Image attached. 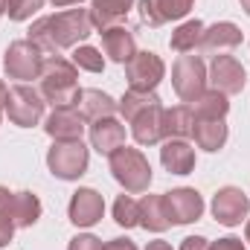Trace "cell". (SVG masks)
I'll list each match as a JSON object with an SVG mask.
<instances>
[{
	"mask_svg": "<svg viewBox=\"0 0 250 250\" xmlns=\"http://www.w3.org/2000/svg\"><path fill=\"white\" fill-rule=\"evenodd\" d=\"M93 32L90 9H64L56 15H44L29 26V41L44 53V56H62V50L79 47Z\"/></svg>",
	"mask_w": 250,
	"mask_h": 250,
	"instance_id": "1",
	"label": "cell"
},
{
	"mask_svg": "<svg viewBox=\"0 0 250 250\" xmlns=\"http://www.w3.org/2000/svg\"><path fill=\"white\" fill-rule=\"evenodd\" d=\"M38 93L53 108H76L82 87H79V67L64 56H47L41 76H38Z\"/></svg>",
	"mask_w": 250,
	"mask_h": 250,
	"instance_id": "2",
	"label": "cell"
},
{
	"mask_svg": "<svg viewBox=\"0 0 250 250\" xmlns=\"http://www.w3.org/2000/svg\"><path fill=\"white\" fill-rule=\"evenodd\" d=\"M108 166H111V175L128 195H140L146 192L151 184V166L146 160V154L140 148H128L120 146L117 151L108 154Z\"/></svg>",
	"mask_w": 250,
	"mask_h": 250,
	"instance_id": "3",
	"label": "cell"
},
{
	"mask_svg": "<svg viewBox=\"0 0 250 250\" xmlns=\"http://www.w3.org/2000/svg\"><path fill=\"white\" fill-rule=\"evenodd\" d=\"M87 146L82 140H62L53 143V148L47 151V166L59 181H79L87 172Z\"/></svg>",
	"mask_w": 250,
	"mask_h": 250,
	"instance_id": "4",
	"label": "cell"
},
{
	"mask_svg": "<svg viewBox=\"0 0 250 250\" xmlns=\"http://www.w3.org/2000/svg\"><path fill=\"white\" fill-rule=\"evenodd\" d=\"M44 96L29 84H15L6 93V117L18 128H32L44 120Z\"/></svg>",
	"mask_w": 250,
	"mask_h": 250,
	"instance_id": "5",
	"label": "cell"
},
{
	"mask_svg": "<svg viewBox=\"0 0 250 250\" xmlns=\"http://www.w3.org/2000/svg\"><path fill=\"white\" fill-rule=\"evenodd\" d=\"M172 87L175 93L192 105L195 99L204 96L207 90V67L201 62V56H178V62L172 64Z\"/></svg>",
	"mask_w": 250,
	"mask_h": 250,
	"instance_id": "6",
	"label": "cell"
},
{
	"mask_svg": "<svg viewBox=\"0 0 250 250\" xmlns=\"http://www.w3.org/2000/svg\"><path fill=\"white\" fill-rule=\"evenodd\" d=\"M44 59H47V56H44L29 38H23V41H12L9 50H6V56H3V70H6L9 79H18V82L23 84V82L41 76Z\"/></svg>",
	"mask_w": 250,
	"mask_h": 250,
	"instance_id": "7",
	"label": "cell"
},
{
	"mask_svg": "<svg viewBox=\"0 0 250 250\" xmlns=\"http://www.w3.org/2000/svg\"><path fill=\"white\" fill-rule=\"evenodd\" d=\"M166 76V64L157 53H134V59L125 64V79H128V90H140V93H151Z\"/></svg>",
	"mask_w": 250,
	"mask_h": 250,
	"instance_id": "8",
	"label": "cell"
},
{
	"mask_svg": "<svg viewBox=\"0 0 250 250\" xmlns=\"http://www.w3.org/2000/svg\"><path fill=\"white\" fill-rule=\"evenodd\" d=\"M207 82L212 84V90H218V93H224V96H236V93L245 90L248 73H245V67L239 64V59H233V56H215L212 64H209Z\"/></svg>",
	"mask_w": 250,
	"mask_h": 250,
	"instance_id": "9",
	"label": "cell"
},
{
	"mask_svg": "<svg viewBox=\"0 0 250 250\" xmlns=\"http://www.w3.org/2000/svg\"><path fill=\"white\" fill-rule=\"evenodd\" d=\"M250 212V198L239 187H224L212 198V215L224 227H239Z\"/></svg>",
	"mask_w": 250,
	"mask_h": 250,
	"instance_id": "10",
	"label": "cell"
},
{
	"mask_svg": "<svg viewBox=\"0 0 250 250\" xmlns=\"http://www.w3.org/2000/svg\"><path fill=\"white\" fill-rule=\"evenodd\" d=\"M163 204H166V215L172 224H192L204 215V198L189 187L163 192Z\"/></svg>",
	"mask_w": 250,
	"mask_h": 250,
	"instance_id": "11",
	"label": "cell"
},
{
	"mask_svg": "<svg viewBox=\"0 0 250 250\" xmlns=\"http://www.w3.org/2000/svg\"><path fill=\"white\" fill-rule=\"evenodd\" d=\"M105 212V201L96 189H76L67 207V215L76 227H93L96 221H102Z\"/></svg>",
	"mask_w": 250,
	"mask_h": 250,
	"instance_id": "12",
	"label": "cell"
},
{
	"mask_svg": "<svg viewBox=\"0 0 250 250\" xmlns=\"http://www.w3.org/2000/svg\"><path fill=\"white\" fill-rule=\"evenodd\" d=\"M195 0H140V21L146 26H163L169 21L187 18Z\"/></svg>",
	"mask_w": 250,
	"mask_h": 250,
	"instance_id": "13",
	"label": "cell"
},
{
	"mask_svg": "<svg viewBox=\"0 0 250 250\" xmlns=\"http://www.w3.org/2000/svg\"><path fill=\"white\" fill-rule=\"evenodd\" d=\"M239 44H242V29L230 21H221V23H212V26L204 29V38H201L198 50L204 56H227Z\"/></svg>",
	"mask_w": 250,
	"mask_h": 250,
	"instance_id": "14",
	"label": "cell"
},
{
	"mask_svg": "<svg viewBox=\"0 0 250 250\" xmlns=\"http://www.w3.org/2000/svg\"><path fill=\"white\" fill-rule=\"evenodd\" d=\"M44 131L62 143V140H82L84 134V117L76 108H53V114L44 120Z\"/></svg>",
	"mask_w": 250,
	"mask_h": 250,
	"instance_id": "15",
	"label": "cell"
},
{
	"mask_svg": "<svg viewBox=\"0 0 250 250\" xmlns=\"http://www.w3.org/2000/svg\"><path fill=\"white\" fill-rule=\"evenodd\" d=\"M99 35H102V50H105V56H108L111 62L128 64L134 59L137 44H134V32H131L128 26H120V23H117V26L102 29Z\"/></svg>",
	"mask_w": 250,
	"mask_h": 250,
	"instance_id": "16",
	"label": "cell"
},
{
	"mask_svg": "<svg viewBox=\"0 0 250 250\" xmlns=\"http://www.w3.org/2000/svg\"><path fill=\"white\" fill-rule=\"evenodd\" d=\"M131 134L140 146H157L163 140V105H151L131 120Z\"/></svg>",
	"mask_w": 250,
	"mask_h": 250,
	"instance_id": "17",
	"label": "cell"
},
{
	"mask_svg": "<svg viewBox=\"0 0 250 250\" xmlns=\"http://www.w3.org/2000/svg\"><path fill=\"white\" fill-rule=\"evenodd\" d=\"M90 146L99 154L117 151L120 146H125V125L120 120H114V117H105V120L90 123Z\"/></svg>",
	"mask_w": 250,
	"mask_h": 250,
	"instance_id": "18",
	"label": "cell"
},
{
	"mask_svg": "<svg viewBox=\"0 0 250 250\" xmlns=\"http://www.w3.org/2000/svg\"><path fill=\"white\" fill-rule=\"evenodd\" d=\"M160 163L172 175H189L195 169V148L187 140H166L160 148Z\"/></svg>",
	"mask_w": 250,
	"mask_h": 250,
	"instance_id": "19",
	"label": "cell"
},
{
	"mask_svg": "<svg viewBox=\"0 0 250 250\" xmlns=\"http://www.w3.org/2000/svg\"><path fill=\"white\" fill-rule=\"evenodd\" d=\"M76 108H79V114L84 117V123H96V120H105V117H114V114H117V102H114L108 93L96 90V87L82 90Z\"/></svg>",
	"mask_w": 250,
	"mask_h": 250,
	"instance_id": "20",
	"label": "cell"
},
{
	"mask_svg": "<svg viewBox=\"0 0 250 250\" xmlns=\"http://www.w3.org/2000/svg\"><path fill=\"white\" fill-rule=\"evenodd\" d=\"M134 9V0H90V21L93 29H108L117 26L125 15Z\"/></svg>",
	"mask_w": 250,
	"mask_h": 250,
	"instance_id": "21",
	"label": "cell"
},
{
	"mask_svg": "<svg viewBox=\"0 0 250 250\" xmlns=\"http://www.w3.org/2000/svg\"><path fill=\"white\" fill-rule=\"evenodd\" d=\"M192 125H195L192 105L163 108V140H187L192 137Z\"/></svg>",
	"mask_w": 250,
	"mask_h": 250,
	"instance_id": "22",
	"label": "cell"
},
{
	"mask_svg": "<svg viewBox=\"0 0 250 250\" xmlns=\"http://www.w3.org/2000/svg\"><path fill=\"white\" fill-rule=\"evenodd\" d=\"M140 227H146L148 233H166L172 227V221L166 215L163 195H146L140 201Z\"/></svg>",
	"mask_w": 250,
	"mask_h": 250,
	"instance_id": "23",
	"label": "cell"
},
{
	"mask_svg": "<svg viewBox=\"0 0 250 250\" xmlns=\"http://www.w3.org/2000/svg\"><path fill=\"white\" fill-rule=\"evenodd\" d=\"M195 146L204 151H218L227 143V123L224 120H195L192 125Z\"/></svg>",
	"mask_w": 250,
	"mask_h": 250,
	"instance_id": "24",
	"label": "cell"
},
{
	"mask_svg": "<svg viewBox=\"0 0 250 250\" xmlns=\"http://www.w3.org/2000/svg\"><path fill=\"white\" fill-rule=\"evenodd\" d=\"M204 23L195 18V21H187V23H181L175 32H172V38H169V47L175 50V53H195L198 47H201V38H204Z\"/></svg>",
	"mask_w": 250,
	"mask_h": 250,
	"instance_id": "25",
	"label": "cell"
},
{
	"mask_svg": "<svg viewBox=\"0 0 250 250\" xmlns=\"http://www.w3.org/2000/svg\"><path fill=\"white\" fill-rule=\"evenodd\" d=\"M192 111H195V120H224L230 111V102L218 90H204V96L192 102Z\"/></svg>",
	"mask_w": 250,
	"mask_h": 250,
	"instance_id": "26",
	"label": "cell"
},
{
	"mask_svg": "<svg viewBox=\"0 0 250 250\" xmlns=\"http://www.w3.org/2000/svg\"><path fill=\"white\" fill-rule=\"evenodd\" d=\"M41 218V201L35 192H15V227H32Z\"/></svg>",
	"mask_w": 250,
	"mask_h": 250,
	"instance_id": "27",
	"label": "cell"
},
{
	"mask_svg": "<svg viewBox=\"0 0 250 250\" xmlns=\"http://www.w3.org/2000/svg\"><path fill=\"white\" fill-rule=\"evenodd\" d=\"M160 99H157V93L151 90V93H140V90H128L123 99L117 102V111L123 114L125 123H131L137 114H143L146 108H151V105H157Z\"/></svg>",
	"mask_w": 250,
	"mask_h": 250,
	"instance_id": "28",
	"label": "cell"
},
{
	"mask_svg": "<svg viewBox=\"0 0 250 250\" xmlns=\"http://www.w3.org/2000/svg\"><path fill=\"white\" fill-rule=\"evenodd\" d=\"M15 192L0 187V248H6L15 236Z\"/></svg>",
	"mask_w": 250,
	"mask_h": 250,
	"instance_id": "29",
	"label": "cell"
},
{
	"mask_svg": "<svg viewBox=\"0 0 250 250\" xmlns=\"http://www.w3.org/2000/svg\"><path fill=\"white\" fill-rule=\"evenodd\" d=\"M114 221L125 230L140 227V201H134L131 195H120L114 204Z\"/></svg>",
	"mask_w": 250,
	"mask_h": 250,
	"instance_id": "30",
	"label": "cell"
},
{
	"mask_svg": "<svg viewBox=\"0 0 250 250\" xmlns=\"http://www.w3.org/2000/svg\"><path fill=\"white\" fill-rule=\"evenodd\" d=\"M70 62L76 64L79 70H87V73H102V70H105L102 53H99L96 47H87V44L73 47V59H70Z\"/></svg>",
	"mask_w": 250,
	"mask_h": 250,
	"instance_id": "31",
	"label": "cell"
},
{
	"mask_svg": "<svg viewBox=\"0 0 250 250\" xmlns=\"http://www.w3.org/2000/svg\"><path fill=\"white\" fill-rule=\"evenodd\" d=\"M41 6H44V0H9V18L12 21H29Z\"/></svg>",
	"mask_w": 250,
	"mask_h": 250,
	"instance_id": "32",
	"label": "cell"
},
{
	"mask_svg": "<svg viewBox=\"0 0 250 250\" xmlns=\"http://www.w3.org/2000/svg\"><path fill=\"white\" fill-rule=\"evenodd\" d=\"M67 250H105V245H102L96 236H90V233H82V236L70 239V248H67Z\"/></svg>",
	"mask_w": 250,
	"mask_h": 250,
	"instance_id": "33",
	"label": "cell"
},
{
	"mask_svg": "<svg viewBox=\"0 0 250 250\" xmlns=\"http://www.w3.org/2000/svg\"><path fill=\"white\" fill-rule=\"evenodd\" d=\"M209 250H248L245 248V242L242 239H236V236H227V239H218V242H212Z\"/></svg>",
	"mask_w": 250,
	"mask_h": 250,
	"instance_id": "34",
	"label": "cell"
},
{
	"mask_svg": "<svg viewBox=\"0 0 250 250\" xmlns=\"http://www.w3.org/2000/svg\"><path fill=\"white\" fill-rule=\"evenodd\" d=\"M181 250H209V242L204 236H187L181 242Z\"/></svg>",
	"mask_w": 250,
	"mask_h": 250,
	"instance_id": "35",
	"label": "cell"
},
{
	"mask_svg": "<svg viewBox=\"0 0 250 250\" xmlns=\"http://www.w3.org/2000/svg\"><path fill=\"white\" fill-rule=\"evenodd\" d=\"M105 250H137V245H134L131 239H111V242L105 245Z\"/></svg>",
	"mask_w": 250,
	"mask_h": 250,
	"instance_id": "36",
	"label": "cell"
},
{
	"mask_svg": "<svg viewBox=\"0 0 250 250\" xmlns=\"http://www.w3.org/2000/svg\"><path fill=\"white\" fill-rule=\"evenodd\" d=\"M6 93H9V87H6V82L0 79V120H3V114H6Z\"/></svg>",
	"mask_w": 250,
	"mask_h": 250,
	"instance_id": "37",
	"label": "cell"
},
{
	"mask_svg": "<svg viewBox=\"0 0 250 250\" xmlns=\"http://www.w3.org/2000/svg\"><path fill=\"white\" fill-rule=\"evenodd\" d=\"M146 250H172V245H169V242H148Z\"/></svg>",
	"mask_w": 250,
	"mask_h": 250,
	"instance_id": "38",
	"label": "cell"
},
{
	"mask_svg": "<svg viewBox=\"0 0 250 250\" xmlns=\"http://www.w3.org/2000/svg\"><path fill=\"white\" fill-rule=\"evenodd\" d=\"M53 6H59V9H64V6H79L82 0H50Z\"/></svg>",
	"mask_w": 250,
	"mask_h": 250,
	"instance_id": "39",
	"label": "cell"
},
{
	"mask_svg": "<svg viewBox=\"0 0 250 250\" xmlns=\"http://www.w3.org/2000/svg\"><path fill=\"white\" fill-rule=\"evenodd\" d=\"M9 12V0H0V15H6Z\"/></svg>",
	"mask_w": 250,
	"mask_h": 250,
	"instance_id": "40",
	"label": "cell"
},
{
	"mask_svg": "<svg viewBox=\"0 0 250 250\" xmlns=\"http://www.w3.org/2000/svg\"><path fill=\"white\" fill-rule=\"evenodd\" d=\"M239 3H242V9H245V12L250 15V0H239Z\"/></svg>",
	"mask_w": 250,
	"mask_h": 250,
	"instance_id": "41",
	"label": "cell"
},
{
	"mask_svg": "<svg viewBox=\"0 0 250 250\" xmlns=\"http://www.w3.org/2000/svg\"><path fill=\"white\" fill-rule=\"evenodd\" d=\"M245 239H248V245H250V221H248V227H245Z\"/></svg>",
	"mask_w": 250,
	"mask_h": 250,
	"instance_id": "42",
	"label": "cell"
}]
</instances>
